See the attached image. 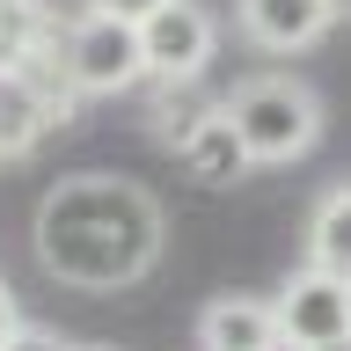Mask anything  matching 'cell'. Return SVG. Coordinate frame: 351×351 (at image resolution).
Segmentation results:
<instances>
[{"mask_svg":"<svg viewBox=\"0 0 351 351\" xmlns=\"http://www.w3.org/2000/svg\"><path fill=\"white\" fill-rule=\"evenodd\" d=\"M29 241H37V263L59 285L117 293V285H139L161 263L169 219H161L154 191H139L125 176H66L37 197Z\"/></svg>","mask_w":351,"mask_h":351,"instance_id":"6da1fadb","label":"cell"},{"mask_svg":"<svg viewBox=\"0 0 351 351\" xmlns=\"http://www.w3.org/2000/svg\"><path fill=\"white\" fill-rule=\"evenodd\" d=\"M219 103H227V117H234L256 169H285V161L315 154V139H322V95L307 81H293V73H256L234 95H219Z\"/></svg>","mask_w":351,"mask_h":351,"instance_id":"7a4b0ae2","label":"cell"},{"mask_svg":"<svg viewBox=\"0 0 351 351\" xmlns=\"http://www.w3.org/2000/svg\"><path fill=\"white\" fill-rule=\"evenodd\" d=\"M73 110H81V88H73V73L59 59V37L37 44L22 66H0V161H22L44 132L73 125Z\"/></svg>","mask_w":351,"mask_h":351,"instance_id":"3957f363","label":"cell"},{"mask_svg":"<svg viewBox=\"0 0 351 351\" xmlns=\"http://www.w3.org/2000/svg\"><path fill=\"white\" fill-rule=\"evenodd\" d=\"M59 59H66V73H73L81 95H125V88L147 81L139 22L103 15V8H81V15L59 29Z\"/></svg>","mask_w":351,"mask_h":351,"instance_id":"277c9868","label":"cell"},{"mask_svg":"<svg viewBox=\"0 0 351 351\" xmlns=\"http://www.w3.org/2000/svg\"><path fill=\"white\" fill-rule=\"evenodd\" d=\"M278 344L285 351H337L351 344V278H337V271H293V285H285L278 300Z\"/></svg>","mask_w":351,"mask_h":351,"instance_id":"5b68a950","label":"cell"},{"mask_svg":"<svg viewBox=\"0 0 351 351\" xmlns=\"http://www.w3.org/2000/svg\"><path fill=\"white\" fill-rule=\"evenodd\" d=\"M139 51H147V81H197L219 51V22L197 0H161L139 22Z\"/></svg>","mask_w":351,"mask_h":351,"instance_id":"8992f818","label":"cell"},{"mask_svg":"<svg viewBox=\"0 0 351 351\" xmlns=\"http://www.w3.org/2000/svg\"><path fill=\"white\" fill-rule=\"evenodd\" d=\"M234 22L256 51H307L329 29V0H234Z\"/></svg>","mask_w":351,"mask_h":351,"instance_id":"52a82bcc","label":"cell"},{"mask_svg":"<svg viewBox=\"0 0 351 351\" xmlns=\"http://www.w3.org/2000/svg\"><path fill=\"white\" fill-rule=\"evenodd\" d=\"M197 344L205 351H285L278 344V307L249 300V293H219L197 315Z\"/></svg>","mask_w":351,"mask_h":351,"instance_id":"ba28073f","label":"cell"},{"mask_svg":"<svg viewBox=\"0 0 351 351\" xmlns=\"http://www.w3.org/2000/svg\"><path fill=\"white\" fill-rule=\"evenodd\" d=\"M176 161H183L197 183H213V191L256 169V161H249V147H241V132H234V117H227V103H219L213 117H197V132L176 147Z\"/></svg>","mask_w":351,"mask_h":351,"instance_id":"9c48e42d","label":"cell"},{"mask_svg":"<svg viewBox=\"0 0 351 351\" xmlns=\"http://www.w3.org/2000/svg\"><path fill=\"white\" fill-rule=\"evenodd\" d=\"M307 263L351 278V183H337V191L315 205V219H307Z\"/></svg>","mask_w":351,"mask_h":351,"instance_id":"30bf717a","label":"cell"},{"mask_svg":"<svg viewBox=\"0 0 351 351\" xmlns=\"http://www.w3.org/2000/svg\"><path fill=\"white\" fill-rule=\"evenodd\" d=\"M161 88V95H154V139H161V147H183V139H191L197 132V117H213V95H197V81H154Z\"/></svg>","mask_w":351,"mask_h":351,"instance_id":"8fae6325","label":"cell"},{"mask_svg":"<svg viewBox=\"0 0 351 351\" xmlns=\"http://www.w3.org/2000/svg\"><path fill=\"white\" fill-rule=\"evenodd\" d=\"M51 37H59V22L44 15V0H0V66H22Z\"/></svg>","mask_w":351,"mask_h":351,"instance_id":"7c38bea8","label":"cell"},{"mask_svg":"<svg viewBox=\"0 0 351 351\" xmlns=\"http://www.w3.org/2000/svg\"><path fill=\"white\" fill-rule=\"evenodd\" d=\"M0 351H73V344H59V337L37 329V322H15L8 337H0Z\"/></svg>","mask_w":351,"mask_h":351,"instance_id":"4fadbf2b","label":"cell"},{"mask_svg":"<svg viewBox=\"0 0 351 351\" xmlns=\"http://www.w3.org/2000/svg\"><path fill=\"white\" fill-rule=\"evenodd\" d=\"M88 8H103V15H125V22H147L161 0H88Z\"/></svg>","mask_w":351,"mask_h":351,"instance_id":"5bb4252c","label":"cell"},{"mask_svg":"<svg viewBox=\"0 0 351 351\" xmlns=\"http://www.w3.org/2000/svg\"><path fill=\"white\" fill-rule=\"evenodd\" d=\"M15 322H22V315H15V300H8V278H0V337H8Z\"/></svg>","mask_w":351,"mask_h":351,"instance_id":"9a60e30c","label":"cell"},{"mask_svg":"<svg viewBox=\"0 0 351 351\" xmlns=\"http://www.w3.org/2000/svg\"><path fill=\"white\" fill-rule=\"evenodd\" d=\"M329 22H351V0H329Z\"/></svg>","mask_w":351,"mask_h":351,"instance_id":"2e32d148","label":"cell"},{"mask_svg":"<svg viewBox=\"0 0 351 351\" xmlns=\"http://www.w3.org/2000/svg\"><path fill=\"white\" fill-rule=\"evenodd\" d=\"M73 351H103V344H73Z\"/></svg>","mask_w":351,"mask_h":351,"instance_id":"e0dca14e","label":"cell"},{"mask_svg":"<svg viewBox=\"0 0 351 351\" xmlns=\"http://www.w3.org/2000/svg\"><path fill=\"white\" fill-rule=\"evenodd\" d=\"M337 351H351V344H337Z\"/></svg>","mask_w":351,"mask_h":351,"instance_id":"ac0fdd59","label":"cell"}]
</instances>
